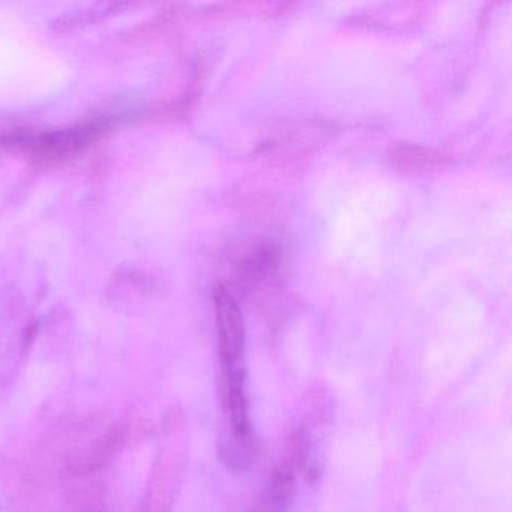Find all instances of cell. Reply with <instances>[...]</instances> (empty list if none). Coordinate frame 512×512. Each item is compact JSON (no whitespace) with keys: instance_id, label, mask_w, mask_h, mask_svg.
Returning a JSON list of instances; mask_svg holds the SVG:
<instances>
[{"instance_id":"1","label":"cell","mask_w":512,"mask_h":512,"mask_svg":"<svg viewBox=\"0 0 512 512\" xmlns=\"http://www.w3.org/2000/svg\"><path fill=\"white\" fill-rule=\"evenodd\" d=\"M218 352L223 368L247 367L245 362V325L241 308L226 289L215 292Z\"/></svg>"},{"instance_id":"2","label":"cell","mask_w":512,"mask_h":512,"mask_svg":"<svg viewBox=\"0 0 512 512\" xmlns=\"http://www.w3.org/2000/svg\"><path fill=\"white\" fill-rule=\"evenodd\" d=\"M302 467L298 451L293 446L272 472L271 479L251 512H289L296 493V469Z\"/></svg>"}]
</instances>
